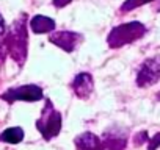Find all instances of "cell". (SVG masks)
<instances>
[{
  "label": "cell",
  "mask_w": 160,
  "mask_h": 150,
  "mask_svg": "<svg viewBox=\"0 0 160 150\" xmlns=\"http://www.w3.org/2000/svg\"><path fill=\"white\" fill-rule=\"evenodd\" d=\"M28 33H27V14H22L14 21L11 30L0 39V64H3L7 55H10L19 66L27 59Z\"/></svg>",
  "instance_id": "cell-1"
},
{
  "label": "cell",
  "mask_w": 160,
  "mask_h": 150,
  "mask_svg": "<svg viewBox=\"0 0 160 150\" xmlns=\"http://www.w3.org/2000/svg\"><path fill=\"white\" fill-rule=\"evenodd\" d=\"M148 28L146 25H143L141 22H127V24H121L112 28V31L107 36V44L112 49H121L127 44H132L138 39H141L146 35Z\"/></svg>",
  "instance_id": "cell-2"
},
{
  "label": "cell",
  "mask_w": 160,
  "mask_h": 150,
  "mask_svg": "<svg viewBox=\"0 0 160 150\" xmlns=\"http://www.w3.org/2000/svg\"><path fill=\"white\" fill-rule=\"evenodd\" d=\"M61 125H63L61 113L58 110H55V106H53V103L50 100H46L44 108L41 111V116L36 120L38 131L41 133V136L46 141H50V139H53L55 136L60 134Z\"/></svg>",
  "instance_id": "cell-3"
},
{
  "label": "cell",
  "mask_w": 160,
  "mask_h": 150,
  "mask_svg": "<svg viewBox=\"0 0 160 150\" xmlns=\"http://www.w3.org/2000/svg\"><path fill=\"white\" fill-rule=\"evenodd\" d=\"M44 96L42 88L38 85H24V86H16L7 89L0 99L5 100L7 103H14V102H38Z\"/></svg>",
  "instance_id": "cell-4"
},
{
  "label": "cell",
  "mask_w": 160,
  "mask_h": 150,
  "mask_svg": "<svg viewBox=\"0 0 160 150\" xmlns=\"http://www.w3.org/2000/svg\"><path fill=\"white\" fill-rule=\"evenodd\" d=\"M160 80V58H148L138 69L137 73V85L138 88H148L155 85Z\"/></svg>",
  "instance_id": "cell-5"
},
{
  "label": "cell",
  "mask_w": 160,
  "mask_h": 150,
  "mask_svg": "<svg viewBox=\"0 0 160 150\" xmlns=\"http://www.w3.org/2000/svg\"><path fill=\"white\" fill-rule=\"evenodd\" d=\"M49 41L61 50H64L66 53H71L80 45V42L83 41V36L75 31H57L49 36Z\"/></svg>",
  "instance_id": "cell-6"
},
{
  "label": "cell",
  "mask_w": 160,
  "mask_h": 150,
  "mask_svg": "<svg viewBox=\"0 0 160 150\" xmlns=\"http://www.w3.org/2000/svg\"><path fill=\"white\" fill-rule=\"evenodd\" d=\"M101 139L107 150H124L127 145V131L119 127H110L102 133Z\"/></svg>",
  "instance_id": "cell-7"
},
{
  "label": "cell",
  "mask_w": 160,
  "mask_h": 150,
  "mask_svg": "<svg viewBox=\"0 0 160 150\" xmlns=\"http://www.w3.org/2000/svg\"><path fill=\"white\" fill-rule=\"evenodd\" d=\"M72 91L78 99H88L94 89V80L91 77V73L88 72H80L77 73L72 80Z\"/></svg>",
  "instance_id": "cell-8"
},
{
  "label": "cell",
  "mask_w": 160,
  "mask_h": 150,
  "mask_svg": "<svg viewBox=\"0 0 160 150\" xmlns=\"http://www.w3.org/2000/svg\"><path fill=\"white\" fill-rule=\"evenodd\" d=\"M74 145L77 147V150H107L102 139L91 131H85L82 134H78L74 139Z\"/></svg>",
  "instance_id": "cell-9"
},
{
  "label": "cell",
  "mask_w": 160,
  "mask_h": 150,
  "mask_svg": "<svg viewBox=\"0 0 160 150\" xmlns=\"http://www.w3.org/2000/svg\"><path fill=\"white\" fill-rule=\"evenodd\" d=\"M55 21L47 17V16H41V14H36L35 17H32L30 21V28L33 33L36 35H44V33H49L52 30H55Z\"/></svg>",
  "instance_id": "cell-10"
},
{
  "label": "cell",
  "mask_w": 160,
  "mask_h": 150,
  "mask_svg": "<svg viewBox=\"0 0 160 150\" xmlns=\"http://www.w3.org/2000/svg\"><path fill=\"white\" fill-rule=\"evenodd\" d=\"M24 139V130L21 127H11L0 133V141L7 144H19Z\"/></svg>",
  "instance_id": "cell-11"
},
{
  "label": "cell",
  "mask_w": 160,
  "mask_h": 150,
  "mask_svg": "<svg viewBox=\"0 0 160 150\" xmlns=\"http://www.w3.org/2000/svg\"><path fill=\"white\" fill-rule=\"evenodd\" d=\"M151 2H154V0H126V2L121 5V11L129 13V11H132L135 8H140V7H143L146 3H151Z\"/></svg>",
  "instance_id": "cell-12"
},
{
  "label": "cell",
  "mask_w": 160,
  "mask_h": 150,
  "mask_svg": "<svg viewBox=\"0 0 160 150\" xmlns=\"http://www.w3.org/2000/svg\"><path fill=\"white\" fill-rule=\"evenodd\" d=\"M149 141V136H148V131L146 130H141V131H138L135 136H133V145L135 147H140L141 144H144V142H148Z\"/></svg>",
  "instance_id": "cell-13"
},
{
  "label": "cell",
  "mask_w": 160,
  "mask_h": 150,
  "mask_svg": "<svg viewBox=\"0 0 160 150\" xmlns=\"http://www.w3.org/2000/svg\"><path fill=\"white\" fill-rule=\"evenodd\" d=\"M160 147V133H155L148 141V150H157Z\"/></svg>",
  "instance_id": "cell-14"
},
{
  "label": "cell",
  "mask_w": 160,
  "mask_h": 150,
  "mask_svg": "<svg viewBox=\"0 0 160 150\" xmlns=\"http://www.w3.org/2000/svg\"><path fill=\"white\" fill-rule=\"evenodd\" d=\"M71 2H72V0H52V3H53L55 8H64V7H68Z\"/></svg>",
  "instance_id": "cell-15"
},
{
  "label": "cell",
  "mask_w": 160,
  "mask_h": 150,
  "mask_svg": "<svg viewBox=\"0 0 160 150\" xmlns=\"http://www.w3.org/2000/svg\"><path fill=\"white\" fill-rule=\"evenodd\" d=\"M5 35H7V22H5L3 16L0 14V39H2Z\"/></svg>",
  "instance_id": "cell-16"
},
{
  "label": "cell",
  "mask_w": 160,
  "mask_h": 150,
  "mask_svg": "<svg viewBox=\"0 0 160 150\" xmlns=\"http://www.w3.org/2000/svg\"><path fill=\"white\" fill-rule=\"evenodd\" d=\"M155 99H157V100H158V102H160V91H158V92H157V94H155Z\"/></svg>",
  "instance_id": "cell-17"
},
{
  "label": "cell",
  "mask_w": 160,
  "mask_h": 150,
  "mask_svg": "<svg viewBox=\"0 0 160 150\" xmlns=\"http://www.w3.org/2000/svg\"><path fill=\"white\" fill-rule=\"evenodd\" d=\"M157 10H158V11H160V3H158V7H157Z\"/></svg>",
  "instance_id": "cell-18"
}]
</instances>
